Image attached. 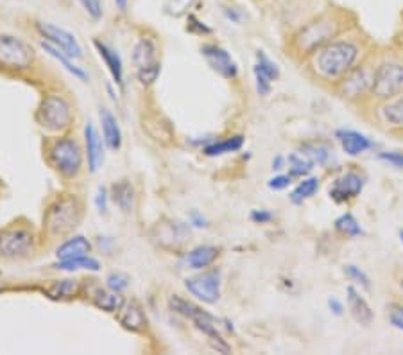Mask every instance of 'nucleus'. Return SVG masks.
Returning a JSON list of instances; mask_svg holds the SVG:
<instances>
[{
  "mask_svg": "<svg viewBox=\"0 0 403 355\" xmlns=\"http://www.w3.org/2000/svg\"><path fill=\"white\" fill-rule=\"evenodd\" d=\"M357 47L349 42L328 43L321 49L318 58V66L326 78H339L351 71L353 63L357 59Z\"/></svg>",
  "mask_w": 403,
  "mask_h": 355,
  "instance_id": "1",
  "label": "nucleus"
},
{
  "mask_svg": "<svg viewBox=\"0 0 403 355\" xmlns=\"http://www.w3.org/2000/svg\"><path fill=\"white\" fill-rule=\"evenodd\" d=\"M49 160L63 176H78L83 165V152L74 138H59L49 148Z\"/></svg>",
  "mask_w": 403,
  "mask_h": 355,
  "instance_id": "2",
  "label": "nucleus"
},
{
  "mask_svg": "<svg viewBox=\"0 0 403 355\" xmlns=\"http://www.w3.org/2000/svg\"><path fill=\"white\" fill-rule=\"evenodd\" d=\"M79 203L76 198H61L52 205L45 215L47 230L51 235H63L70 231L79 221Z\"/></svg>",
  "mask_w": 403,
  "mask_h": 355,
  "instance_id": "3",
  "label": "nucleus"
},
{
  "mask_svg": "<svg viewBox=\"0 0 403 355\" xmlns=\"http://www.w3.org/2000/svg\"><path fill=\"white\" fill-rule=\"evenodd\" d=\"M169 303H171V308L174 311V313L181 314V316H185V318H188L191 321H194L196 327H198L201 332H205L206 336L212 337L213 341H219V343H222L221 332H219V327H217L219 321L215 320L212 314L205 313V311H203V308H199L198 305L183 300V298H179V296H172L171 300H169Z\"/></svg>",
  "mask_w": 403,
  "mask_h": 355,
  "instance_id": "4",
  "label": "nucleus"
},
{
  "mask_svg": "<svg viewBox=\"0 0 403 355\" xmlns=\"http://www.w3.org/2000/svg\"><path fill=\"white\" fill-rule=\"evenodd\" d=\"M32 63V49L15 36H0V66L11 71H23Z\"/></svg>",
  "mask_w": 403,
  "mask_h": 355,
  "instance_id": "5",
  "label": "nucleus"
},
{
  "mask_svg": "<svg viewBox=\"0 0 403 355\" xmlns=\"http://www.w3.org/2000/svg\"><path fill=\"white\" fill-rule=\"evenodd\" d=\"M373 94L378 99H392L403 90V66L398 63H384L375 71Z\"/></svg>",
  "mask_w": 403,
  "mask_h": 355,
  "instance_id": "6",
  "label": "nucleus"
},
{
  "mask_svg": "<svg viewBox=\"0 0 403 355\" xmlns=\"http://www.w3.org/2000/svg\"><path fill=\"white\" fill-rule=\"evenodd\" d=\"M40 122L43 128L58 131V129L66 128L72 121V108L61 95H49L43 99L38 112Z\"/></svg>",
  "mask_w": 403,
  "mask_h": 355,
  "instance_id": "7",
  "label": "nucleus"
},
{
  "mask_svg": "<svg viewBox=\"0 0 403 355\" xmlns=\"http://www.w3.org/2000/svg\"><path fill=\"white\" fill-rule=\"evenodd\" d=\"M185 287L205 303H215L221 296V270H210L198 277L186 278Z\"/></svg>",
  "mask_w": 403,
  "mask_h": 355,
  "instance_id": "8",
  "label": "nucleus"
},
{
  "mask_svg": "<svg viewBox=\"0 0 403 355\" xmlns=\"http://www.w3.org/2000/svg\"><path fill=\"white\" fill-rule=\"evenodd\" d=\"M337 24L334 20L328 18H319L312 24L306 25L301 32L298 35L296 42H298V47L301 52H312L318 47H321L323 43L328 42L332 36H334Z\"/></svg>",
  "mask_w": 403,
  "mask_h": 355,
  "instance_id": "9",
  "label": "nucleus"
},
{
  "mask_svg": "<svg viewBox=\"0 0 403 355\" xmlns=\"http://www.w3.org/2000/svg\"><path fill=\"white\" fill-rule=\"evenodd\" d=\"M36 28H38L40 35L43 38H47V42H51L52 45L61 49L63 52H66L72 58H83L81 45H79L78 38L72 32H68L63 28H58L54 24H38Z\"/></svg>",
  "mask_w": 403,
  "mask_h": 355,
  "instance_id": "10",
  "label": "nucleus"
},
{
  "mask_svg": "<svg viewBox=\"0 0 403 355\" xmlns=\"http://www.w3.org/2000/svg\"><path fill=\"white\" fill-rule=\"evenodd\" d=\"M32 248V234L25 228H9L0 234V253L6 257H20Z\"/></svg>",
  "mask_w": 403,
  "mask_h": 355,
  "instance_id": "11",
  "label": "nucleus"
},
{
  "mask_svg": "<svg viewBox=\"0 0 403 355\" xmlns=\"http://www.w3.org/2000/svg\"><path fill=\"white\" fill-rule=\"evenodd\" d=\"M279 78V68L272 59L262 51L256 52V65H255V79L256 90L260 95H267L271 92V83Z\"/></svg>",
  "mask_w": 403,
  "mask_h": 355,
  "instance_id": "12",
  "label": "nucleus"
},
{
  "mask_svg": "<svg viewBox=\"0 0 403 355\" xmlns=\"http://www.w3.org/2000/svg\"><path fill=\"white\" fill-rule=\"evenodd\" d=\"M201 52L206 58V61L210 63V66H212L213 71H217L222 78L228 79L235 78L236 63L233 61L229 52H226L224 49L219 47V45H203Z\"/></svg>",
  "mask_w": 403,
  "mask_h": 355,
  "instance_id": "13",
  "label": "nucleus"
},
{
  "mask_svg": "<svg viewBox=\"0 0 403 355\" xmlns=\"http://www.w3.org/2000/svg\"><path fill=\"white\" fill-rule=\"evenodd\" d=\"M362 187H364V180H362L361 176L355 174V172H348V174H342L341 178L335 180V183L330 188V195L341 203V201H346V199H351L361 194Z\"/></svg>",
  "mask_w": 403,
  "mask_h": 355,
  "instance_id": "14",
  "label": "nucleus"
},
{
  "mask_svg": "<svg viewBox=\"0 0 403 355\" xmlns=\"http://www.w3.org/2000/svg\"><path fill=\"white\" fill-rule=\"evenodd\" d=\"M373 78H375V72H369L368 68L349 71V74L342 79V94L349 97L362 95L373 86Z\"/></svg>",
  "mask_w": 403,
  "mask_h": 355,
  "instance_id": "15",
  "label": "nucleus"
},
{
  "mask_svg": "<svg viewBox=\"0 0 403 355\" xmlns=\"http://www.w3.org/2000/svg\"><path fill=\"white\" fill-rule=\"evenodd\" d=\"M85 142H86V158H88L90 172H97L102 164L104 152H102V140L99 137L97 129L92 122H88L85 128Z\"/></svg>",
  "mask_w": 403,
  "mask_h": 355,
  "instance_id": "16",
  "label": "nucleus"
},
{
  "mask_svg": "<svg viewBox=\"0 0 403 355\" xmlns=\"http://www.w3.org/2000/svg\"><path fill=\"white\" fill-rule=\"evenodd\" d=\"M93 45H95V49H97L102 61H104L106 66H108V71H109V74H112L113 81H115L116 85H122V83H124V65H122L121 54H119L116 51H113L112 47H108L106 43L99 42V40H95Z\"/></svg>",
  "mask_w": 403,
  "mask_h": 355,
  "instance_id": "17",
  "label": "nucleus"
},
{
  "mask_svg": "<svg viewBox=\"0 0 403 355\" xmlns=\"http://www.w3.org/2000/svg\"><path fill=\"white\" fill-rule=\"evenodd\" d=\"M101 124L106 145L112 151H119L122 145V131L119 121H116V117L109 109H101Z\"/></svg>",
  "mask_w": 403,
  "mask_h": 355,
  "instance_id": "18",
  "label": "nucleus"
},
{
  "mask_svg": "<svg viewBox=\"0 0 403 355\" xmlns=\"http://www.w3.org/2000/svg\"><path fill=\"white\" fill-rule=\"evenodd\" d=\"M348 307L349 311H351V316L355 318L359 323L371 325L373 311L369 308L368 301H366L364 298L357 293V289L351 287V285L348 287Z\"/></svg>",
  "mask_w": 403,
  "mask_h": 355,
  "instance_id": "19",
  "label": "nucleus"
},
{
  "mask_svg": "<svg viewBox=\"0 0 403 355\" xmlns=\"http://www.w3.org/2000/svg\"><path fill=\"white\" fill-rule=\"evenodd\" d=\"M90 250H92V244L88 242V239H85L83 235H76V237L63 242L61 246L56 250V255H58L59 260H68V258L88 255Z\"/></svg>",
  "mask_w": 403,
  "mask_h": 355,
  "instance_id": "20",
  "label": "nucleus"
},
{
  "mask_svg": "<svg viewBox=\"0 0 403 355\" xmlns=\"http://www.w3.org/2000/svg\"><path fill=\"white\" fill-rule=\"evenodd\" d=\"M337 137L339 140H341L342 149H344L348 155H351V157H357V155H361V152L368 151V149L371 148V142H369L364 135H361V133L357 131H351V129H348V131H339Z\"/></svg>",
  "mask_w": 403,
  "mask_h": 355,
  "instance_id": "21",
  "label": "nucleus"
},
{
  "mask_svg": "<svg viewBox=\"0 0 403 355\" xmlns=\"http://www.w3.org/2000/svg\"><path fill=\"white\" fill-rule=\"evenodd\" d=\"M133 61H135L136 68L142 71V68H148V66H152L158 63L156 59V45L152 40L149 38H142L138 43H136L135 52H133Z\"/></svg>",
  "mask_w": 403,
  "mask_h": 355,
  "instance_id": "22",
  "label": "nucleus"
},
{
  "mask_svg": "<svg viewBox=\"0 0 403 355\" xmlns=\"http://www.w3.org/2000/svg\"><path fill=\"white\" fill-rule=\"evenodd\" d=\"M42 47H43V51H47L49 54L52 56L54 59H58L59 63H61L63 66H65L66 71L70 72L72 76H76L78 79H81V81H88V74H86L83 68H79L78 65H76L74 61H72V56H68L66 52H63L61 49L59 47H56V45H52L51 42H42Z\"/></svg>",
  "mask_w": 403,
  "mask_h": 355,
  "instance_id": "23",
  "label": "nucleus"
},
{
  "mask_svg": "<svg viewBox=\"0 0 403 355\" xmlns=\"http://www.w3.org/2000/svg\"><path fill=\"white\" fill-rule=\"evenodd\" d=\"M219 250L213 246H198L186 255V265L192 270H206L217 258Z\"/></svg>",
  "mask_w": 403,
  "mask_h": 355,
  "instance_id": "24",
  "label": "nucleus"
},
{
  "mask_svg": "<svg viewBox=\"0 0 403 355\" xmlns=\"http://www.w3.org/2000/svg\"><path fill=\"white\" fill-rule=\"evenodd\" d=\"M112 195L113 201L116 203V207L121 208L122 212H131L133 210V201H135V191H133L131 183L126 180L119 181L112 187Z\"/></svg>",
  "mask_w": 403,
  "mask_h": 355,
  "instance_id": "25",
  "label": "nucleus"
},
{
  "mask_svg": "<svg viewBox=\"0 0 403 355\" xmlns=\"http://www.w3.org/2000/svg\"><path fill=\"white\" fill-rule=\"evenodd\" d=\"M244 144V138L241 135L236 137H229L226 140H219V142H212V144L205 145L203 152L206 157H221V155H226V152H235L242 148Z\"/></svg>",
  "mask_w": 403,
  "mask_h": 355,
  "instance_id": "26",
  "label": "nucleus"
},
{
  "mask_svg": "<svg viewBox=\"0 0 403 355\" xmlns=\"http://www.w3.org/2000/svg\"><path fill=\"white\" fill-rule=\"evenodd\" d=\"M93 303L97 305L99 308L106 311V313H116L124 307V300H122L121 293H108V291H97L93 294Z\"/></svg>",
  "mask_w": 403,
  "mask_h": 355,
  "instance_id": "27",
  "label": "nucleus"
},
{
  "mask_svg": "<svg viewBox=\"0 0 403 355\" xmlns=\"http://www.w3.org/2000/svg\"><path fill=\"white\" fill-rule=\"evenodd\" d=\"M58 270L61 271H78V270H88V271H99L101 270V264L95 258L88 257V255H83V257L68 258V260H59V264L56 265Z\"/></svg>",
  "mask_w": 403,
  "mask_h": 355,
  "instance_id": "28",
  "label": "nucleus"
},
{
  "mask_svg": "<svg viewBox=\"0 0 403 355\" xmlns=\"http://www.w3.org/2000/svg\"><path fill=\"white\" fill-rule=\"evenodd\" d=\"M318 188H319L318 178H306V180H303L291 194L292 203H303L305 199L312 198V195L318 192Z\"/></svg>",
  "mask_w": 403,
  "mask_h": 355,
  "instance_id": "29",
  "label": "nucleus"
},
{
  "mask_svg": "<svg viewBox=\"0 0 403 355\" xmlns=\"http://www.w3.org/2000/svg\"><path fill=\"white\" fill-rule=\"evenodd\" d=\"M121 323L126 328H129V330H140L145 325L144 313L136 305H129L128 308H124V314L121 316Z\"/></svg>",
  "mask_w": 403,
  "mask_h": 355,
  "instance_id": "30",
  "label": "nucleus"
},
{
  "mask_svg": "<svg viewBox=\"0 0 403 355\" xmlns=\"http://www.w3.org/2000/svg\"><path fill=\"white\" fill-rule=\"evenodd\" d=\"M314 162L306 157L305 152H294L289 157V167H291V176H305L312 171Z\"/></svg>",
  "mask_w": 403,
  "mask_h": 355,
  "instance_id": "31",
  "label": "nucleus"
},
{
  "mask_svg": "<svg viewBox=\"0 0 403 355\" xmlns=\"http://www.w3.org/2000/svg\"><path fill=\"white\" fill-rule=\"evenodd\" d=\"M384 119L389 122L391 126H398V128H403V97L396 99V101L389 102L384 108Z\"/></svg>",
  "mask_w": 403,
  "mask_h": 355,
  "instance_id": "32",
  "label": "nucleus"
},
{
  "mask_svg": "<svg viewBox=\"0 0 403 355\" xmlns=\"http://www.w3.org/2000/svg\"><path fill=\"white\" fill-rule=\"evenodd\" d=\"M335 228H337L341 234L349 235V237H355V235H361L362 234V228L359 224V221L353 217L351 214H344L335 221Z\"/></svg>",
  "mask_w": 403,
  "mask_h": 355,
  "instance_id": "33",
  "label": "nucleus"
},
{
  "mask_svg": "<svg viewBox=\"0 0 403 355\" xmlns=\"http://www.w3.org/2000/svg\"><path fill=\"white\" fill-rule=\"evenodd\" d=\"M303 152H305L306 157L311 158L312 162H318V164H325L330 157V151L328 148L321 144H305L303 145Z\"/></svg>",
  "mask_w": 403,
  "mask_h": 355,
  "instance_id": "34",
  "label": "nucleus"
},
{
  "mask_svg": "<svg viewBox=\"0 0 403 355\" xmlns=\"http://www.w3.org/2000/svg\"><path fill=\"white\" fill-rule=\"evenodd\" d=\"M76 287H78L76 280H61L56 282L49 293L52 294V298H68L76 293Z\"/></svg>",
  "mask_w": 403,
  "mask_h": 355,
  "instance_id": "35",
  "label": "nucleus"
},
{
  "mask_svg": "<svg viewBox=\"0 0 403 355\" xmlns=\"http://www.w3.org/2000/svg\"><path fill=\"white\" fill-rule=\"evenodd\" d=\"M160 71H162V66H160V63H156V65L138 71L136 72V76H138V81L142 83V85H152V83L158 79Z\"/></svg>",
  "mask_w": 403,
  "mask_h": 355,
  "instance_id": "36",
  "label": "nucleus"
},
{
  "mask_svg": "<svg viewBox=\"0 0 403 355\" xmlns=\"http://www.w3.org/2000/svg\"><path fill=\"white\" fill-rule=\"evenodd\" d=\"M106 282H108L109 289L115 291V293H122L124 289H128L129 285V278L122 273H112L106 278Z\"/></svg>",
  "mask_w": 403,
  "mask_h": 355,
  "instance_id": "37",
  "label": "nucleus"
},
{
  "mask_svg": "<svg viewBox=\"0 0 403 355\" xmlns=\"http://www.w3.org/2000/svg\"><path fill=\"white\" fill-rule=\"evenodd\" d=\"M192 2H194V0H169L167 6H165V9H167L169 15L179 16L181 13H185L186 9L191 8Z\"/></svg>",
  "mask_w": 403,
  "mask_h": 355,
  "instance_id": "38",
  "label": "nucleus"
},
{
  "mask_svg": "<svg viewBox=\"0 0 403 355\" xmlns=\"http://www.w3.org/2000/svg\"><path fill=\"white\" fill-rule=\"evenodd\" d=\"M85 11L92 16L93 20H99L102 16V4L101 0H79Z\"/></svg>",
  "mask_w": 403,
  "mask_h": 355,
  "instance_id": "39",
  "label": "nucleus"
},
{
  "mask_svg": "<svg viewBox=\"0 0 403 355\" xmlns=\"http://www.w3.org/2000/svg\"><path fill=\"white\" fill-rule=\"evenodd\" d=\"M346 273L349 275V277L353 278V280H357L359 284H362L366 287V289H369L371 287V284H369V278L368 275L364 273V271H361L357 267V265H346Z\"/></svg>",
  "mask_w": 403,
  "mask_h": 355,
  "instance_id": "40",
  "label": "nucleus"
},
{
  "mask_svg": "<svg viewBox=\"0 0 403 355\" xmlns=\"http://www.w3.org/2000/svg\"><path fill=\"white\" fill-rule=\"evenodd\" d=\"M267 185H269V188H272V191H283V188H287L289 185H291V176H285V174L275 176V178L269 180Z\"/></svg>",
  "mask_w": 403,
  "mask_h": 355,
  "instance_id": "41",
  "label": "nucleus"
},
{
  "mask_svg": "<svg viewBox=\"0 0 403 355\" xmlns=\"http://www.w3.org/2000/svg\"><path fill=\"white\" fill-rule=\"evenodd\" d=\"M380 160L387 162L392 167L403 169V152H380Z\"/></svg>",
  "mask_w": 403,
  "mask_h": 355,
  "instance_id": "42",
  "label": "nucleus"
},
{
  "mask_svg": "<svg viewBox=\"0 0 403 355\" xmlns=\"http://www.w3.org/2000/svg\"><path fill=\"white\" fill-rule=\"evenodd\" d=\"M95 205L101 212H106V207H108V191L106 187H99L97 195H95Z\"/></svg>",
  "mask_w": 403,
  "mask_h": 355,
  "instance_id": "43",
  "label": "nucleus"
},
{
  "mask_svg": "<svg viewBox=\"0 0 403 355\" xmlns=\"http://www.w3.org/2000/svg\"><path fill=\"white\" fill-rule=\"evenodd\" d=\"M251 219L255 221V223H258V224H265V223H269L272 219V214L271 212H267V210H255L251 214Z\"/></svg>",
  "mask_w": 403,
  "mask_h": 355,
  "instance_id": "44",
  "label": "nucleus"
},
{
  "mask_svg": "<svg viewBox=\"0 0 403 355\" xmlns=\"http://www.w3.org/2000/svg\"><path fill=\"white\" fill-rule=\"evenodd\" d=\"M391 323L395 325L396 328H399V330H403V308L402 307H396L391 313Z\"/></svg>",
  "mask_w": 403,
  "mask_h": 355,
  "instance_id": "45",
  "label": "nucleus"
},
{
  "mask_svg": "<svg viewBox=\"0 0 403 355\" xmlns=\"http://www.w3.org/2000/svg\"><path fill=\"white\" fill-rule=\"evenodd\" d=\"M328 307L332 308V313H334L335 316H341L342 311H344V307H342V303L337 300V298H330V300H328Z\"/></svg>",
  "mask_w": 403,
  "mask_h": 355,
  "instance_id": "46",
  "label": "nucleus"
},
{
  "mask_svg": "<svg viewBox=\"0 0 403 355\" xmlns=\"http://www.w3.org/2000/svg\"><path fill=\"white\" fill-rule=\"evenodd\" d=\"M192 219H194V227H198V228L206 227L205 217H201V215H199V214H194V215H192Z\"/></svg>",
  "mask_w": 403,
  "mask_h": 355,
  "instance_id": "47",
  "label": "nucleus"
},
{
  "mask_svg": "<svg viewBox=\"0 0 403 355\" xmlns=\"http://www.w3.org/2000/svg\"><path fill=\"white\" fill-rule=\"evenodd\" d=\"M283 158L282 157H276L275 160H272V169H275V171H279V169H283Z\"/></svg>",
  "mask_w": 403,
  "mask_h": 355,
  "instance_id": "48",
  "label": "nucleus"
},
{
  "mask_svg": "<svg viewBox=\"0 0 403 355\" xmlns=\"http://www.w3.org/2000/svg\"><path fill=\"white\" fill-rule=\"evenodd\" d=\"M115 4H116V8L124 11V9L128 8V0H115Z\"/></svg>",
  "mask_w": 403,
  "mask_h": 355,
  "instance_id": "49",
  "label": "nucleus"
},
{
  "mask_svg": "<svg viewBox=\"0 0 403 355\" xmlns=\"http://www.w3.org/2000/svg\"><path fill=\"white\" fill-rule=\"evenodd\" d=\"M399 239H402V244H403V230L399 231Z\"/></svg>",
  "mask_w": 403,
  "mask_h": 355,
  "instance_id": "50",
  "label": "nucleus"
},
{
  "mask_svg": "<svg viewBox=\"0 0 403 355\" xmlns=\"http://www.w3.org/2000/svg\"><path fill=\"white\" fill-rule=\"evenodd\" d=\"M402 289H403V284H402Z\"/></svg>",
  "mask_w": 403,
  "mask_h": 355,
  "instance_id": "51",
  "label": "nucleus"
}]
</instances>
